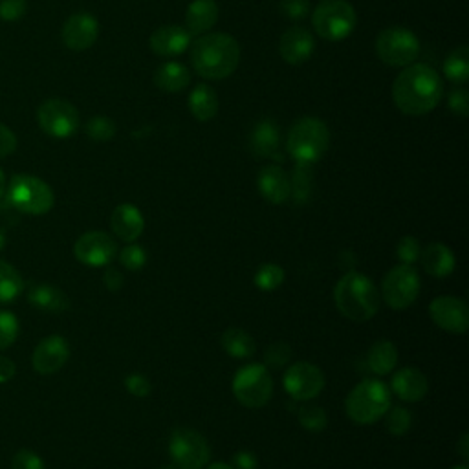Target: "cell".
Segmentation results:
<instances>
[{
    "mask_svg": "<svg viewBox=\"0 0 469 469\" xmlns=\"http://www.w3.org/2000/svg\"><path fill=\"white\" fill-rule=\"evenodd\" d=\"M21 332V323L14 312L0 310V350L10 348Z\"/></svg>",
    "mask_w": 469,
    "mask_h": 469,
    "instance_id": "cell-36",
    "label": "cell"
},
{
    "mask_svg": "<svg viewBox=\"0 0 469 469\" xmlns=\"http://www.w3.org/2000/svg\"><path fill=\"white\" fill-rule=\"evenodd\" d=\"M356 23V10L346 0H321L312 14L316 33L330 42L345 41L354 32Z\"/></svg>",
    "mask_w": 469,
    "mask_h": 469,
    "instance_id": "cell-7",
    "label": "cell"
},
{
    "mask_svg": "<svg viewBox=\"0 0 469 469\" xmlns=\"http://www.w3.org/2000/svg\"><path fill=\"white\" fill-rule=\"evenodd\" d=\"M280 12L290 21H303L310 15V0H280Z\"/></svg>",
    "mask_w": 469,
    "mask_h": 469,
    "instance_id": "cell-39",
    "label": "cell"
},
{
    "mask_svg": "<svg viewBox=\"0 0 469 469\" xmlns=\"http://www.w3.org/2000/svg\"><path fill=\"white\" fill-rule=\"evenodd\" d=\"M250 151L257 158L280 160V129L273 120H261L250 134Z\"/></svg>",
    "mask_w": 469,
    "mask_h": 469,
    "instance_id": "cell-22",
    "label": "cell"
},
{
    "mask_svg": "<svg viewBox=\"0 0 469 469\" xmlns=\"http://www.w3.org/2000/svg\"><path fill=\"white\" fill-rule=\"evenodd\" d=\"M314 50H316L314 35L301 26L286 30L279 41V53L282 57V61L291 67H299L310 61Z\"/></svg>",
    "mask_w": 469,
    "mask_h": 469,
    "instance_id": "cell-18",
    "label": "cell"
},
{
    "mask_svg": "<svg viewBox=\"0 0 469 469\" xmlns=\"http://www.w3.org/2000/svg\"><path fill=\"white\" fill-rule=\"evenodd\" d=\"M234 467L237 469H255L257 467V456L250 451H239L234 455Z\"/></svg>",
    "mask_w": 469,
    "mask_h": 469,
    "instance_id": "cell-48",
    "label": "cell"
},
{
    "mask_svg": "<svg viewBox=\"0 0 469 469\" xmlns=\"http://www.w3.org/2000/svg\"><path fill=\"white\" fill-rule=\"evenodd\" d=\"M6 233L3 231V229H0V252H3L5 250V246H6Z\"/></svg>",
    "mask_w": 469,
    "mask_h": 469,
    "instance_id": "cell-54",
    "label": "cell"
},
{
    "mask_svg": "<svg viewBox=\"0 0 469 469\" xmlns=\"http://www.w3.org/2000/svg\"><path fill=\"white\" fill-rule=\"evenodd\" d=\"M330 145V131L317 117H301L291 125L286 138V151L296 163L319 161Z\"/></svg>",
    "mask_w": 469,
    "mask_h": 469,
    "instance_id": "cell-5",
    "label": "cell"
},
{
    "mask_svg": "<svg viewBox=\"0 0 469 469\" xmlns=\"http://www.w3.org/2000/svg\"><path fill=\"white\" fill-rule=\"evenodd\" d=\"M396 253L403 264H413L420 259L422 246L415 237H403L396 246Z\"/></svg>",
    "mask_w": 469,
    "mask_h": 469,
    "instance_id": "cell-40",
    "label": "cell"
},
{
    "mask_svg": "<svg viewBox=\"0 0 469 469\" xmlns=\"http://www.w3.org/2000/svg\"><path fill=\"white\" fill-rule=\"evenodd\" d=\"M189 48L195 72L211 81L229 78L241 63V46L227 33L200 35Z\"/></svg>",
    "mask_w": 469,
    "mask_h": 469,
    "instance_id": "cell-2",
    "label": "cell"
},
{
    "mask_svg": "<svg viewBox=\"0 0 469 469\" xmlns=\"http://www.w3.org/2000/svg\"><path fill=\"white\" fill-rule=\"evenodd\" d=\"M169 453L179 469H202L211 456L207 440L189 428H180L170 435Z\"/></svg>",
    "mask_w": 469,
    "mask_h": 469,
    "instance_id": "cell-12",
    "label": "cell"
},
{
    "mask_svg": "<svg viewBox=\"0 0 469 469\" xmlns=\"http://www.w3.org/2000/svg\"><path fill=\"white\" fill-rule=\"evenodd\" d=\"M207 469H234V467L229 465V464H225V462H215V464L207 465Z\"/></svg>",
    "mask_w": 469,
    "mask_h": 469,
    "instance_id": "cell-53",
    "label": "cell"
},
{
    "mask_svg": "<svg viewBox=\"0 0 469 469\" xmlns=\"http://www.w3.org/2000/svg\"><path fill=\"white\" fill-rule=\"evenodd\" d=\"M125 389L138 398H145L151 394V382L143 374H129L125 378Z\"/></svg>",
    "mask_w": 469,
    "mask_h": 469,
    "instance_id": "cell-46",
    "label": "cell"
},
{
    "mask_svg": "<svg viewBox=\"0 0 469 469\" xmlns=\"http://www.w3.org/2000/svg\"><path fill=\"white\" fill-rule=\"evenodd\" d=\"M334 303L346 319L365 323L378 314L382 296L369 277L358 271H348L334 288Z\"/></svg>",
    "mask_w": 469,
    "mask_h": 469,
    "instance_id": "cell-3",
    "label": "cell"
},
{
    "mask_svg": "<svg viewBox=\"0 0 469 469\" xmlns=\"http://www.w3.org/2000/svg\"><path fill=\"white\" fill-rule=\"evenodd\" d=\"M444 94L438 72L426 63H413L392 83V101L407 115H426L437 108Z\"/></svg>",
    "mask_w": 469,
    "mask_h": 469,
    "instance_id": "cell-1",
    "label": "cell"
},
{
    "mask_svg": "<svg viewBox=\"0 0 469 469\" xmlns=\"http://www.w3.org/2000/svg\"><path fill=\"white\" fill-rule=\"evenodd\" d=\"M220 99L213 87L198 85L189 94V112L197 122H211L218 114Z\"/></svg>",
    "mask_w": 469,
    "mask_h": 469,
    "instance_id": "cell-28",
    "label": "cell"
},
{
    "mask_svg": "<svg viewBox=\"0 0 469 469\" xmlns=\"http://www.w3.org/2000/svg\"><path fill=\"white\" fill-rule=\"evenodd\" d=\"M103 282L106 284L108 290L117 291V290H120V288L124 286V275H122L120 271H117V270H114V268H108V270L105 271V275H103Z\"/></svg>",
    "mask_w": 469,
    "mask_h": 469,
    "instance_id": "cell-49",
    "label": "cell"
},
{
    "mask_svg": "<svg viewBox=\"0 0 469 469\" xmlns=\"http://www.w3.org/2000/svg\"><path fill=\"white\" fill-rule=\"evenodd\" d=\"M391 409V389L380 380H365L350 391L345 410L352 422L360 426L376 424Z\"/></svg>",
    "mask_w": 469,
    "mask_h": 469,
    "instance_id": "cell-4",
    "label": "cell"
},
{
    "mask_svg": "<svg viewBox=\"0 0 469 469\" xmlns=\"http://www.w3.org/2000/svg\"><path fill=\"white\" fill-rule=\"evenodd\" d=\"M257 188L259 193L262 195L264 200L270 204H284L290 200V176L286 170L279 165H266L261 169L259 179H257Z\"/></svg>",
    "mask_w": 469,
    "mask_h": 469,
    "instance_id": "cell-21",
    "label": "cell"
},
{
    "mask_svg": "<svg viewBox=\"0 0 469 469\" xmlns=\"http://www.w3.org/2000/svg\"><path fill=\"white\" fill-rule=\"evenodd\" d=\"M70 358V345L63 336H48L33 350L32 367L37 374L51 376L61 371Z\"/></svg>",
    "mask_w": 469,
    "mask_h": 469,
    "instance_id": "cell-15",
    "label": "cell"
},
{
    "mask_svg": "<svg viewBox=\"0 0 469 469\" xmlns=\"http://www.w3.org/2000/svg\"><path fill=\"white\" fill-rule=\"evenodd\" d=\"M467 446H469V437H467V433H464L462 438H460V444H458V453H460L464 462L469 458V447Z\"/></svg>",
    "mask_w": 469,
    "mask_h": 469,
    "instance_id": "cell-51",
    "label": "cell"
},
{
    "mask_svg": "<svg viewBox=\"0 0 469 469\" xmlns=\"http://www.w3.org/2000/svg\"><path fill=\"white\" fill-rule=\"evenodd\" d=\"M444 76L455 83L464 85L469 79V48L458 46L444 61Z\"/></svg>",
    "mask_w": 469,
    "mask_h": 469,
    "instance_id": "cell-33",
    "label": "cell"
},
{
    "mask_svg": "<svg viewBox=\"0 0 469 469\" xmlns=\"http://www.w3.org/2000/svg\"><path fill=\"white\" fill-rule=\"evenodd\" d=\"M413 424V417L403 407H391L387 410V429L394 437H403Z\"/></svg>",
    "mask_w": 469,
    "mask_h": 469,
    "instance_id": "cell-38",
    "label": "cell"
},
{
    "mask_svg": "<svg viewBox=\"0 0 469 469\" xmlns=\"http://www.w3.org/2000/svg\"><path fill=\"white\" fill-rule=\"evenodd\" d=\"M429 316L438 328L449 334H465V330L469 328V308L465 301L453 296L433 299L429 307Z\"/></svg>",
    "mask_w": 469,
    "mask_h": 469,
    "instance_id": "cell-16",
    "label": "cell"
},
{
    "mask_svg": "<svg viewBox=\"0 0 469 469\" xmlns=\"http://www.w3.org/2000/svg\"><path fill=\"white\" fill-rule=\"evenodd\" d=\"M85 133L94 142H108L115 136V124L108 115H94L85 125Z\"/></svg>",
    "mask_w": 469,
    "mask_h": 469,
    "instance_id": "cell-37",
    "label": "cell"
},
{
    "mask_svg": "<svg viewBox=\"0 0 469 469\" xmlns=\"http://www.w3.org/2000/svg\"><path fill=\"white\" fill-rule=\"evenodd\" d=\"M420 293V275L410 264L392 268L382 284V298L392 310H405Z\"/></svg>",
    "mask_w": 469,
    "mask_h": 469,
    "instance_id": "cell-10",
    "label": "cell"
},
{
    "mask_svg": "<svg viewBox=\"0 0 469 469\" xmlns=\"http://www.w3.org/2000/svg\"><path fill=\"white\" fill-rule=\"evenodd\" d=\"M99 37V23L92 14L79 12L69 17L63 26V42L72 51H85L96 44Z\"/></svg>",
    "mask_w": 469,
    "mask_h": 469,
    "instance_id": "cell-17",
    "label": "cell"
},
{
    "mask_svg": "<svg viewBox=\"0 0 469 469\" xmlns=\"http://www.w3.org/2000/svg\"><path fill=\"white\" fill-rule=\"evenodd\" d=\"M391 389L403 401H420L426 398L429 383L422 371L415 367H405L392 376Z\"/></svg>",
    "mask_w": 469,
    "mask_h": 469,
    "instance_id": "cell-23",
    "label": "cell"
},
{
    "mask_svg": "<svg viewBox=\"0 0 469 469\" xmlns=\"http://www.w3.org/2000/svg\"><path fill=\"white\" fill-rule=\"evenodd\" d=\"M6 188H8V180H6V174L5 170L0 169V198L6 195Z\"/></svg>",
    "mask_w": 469,
    "mask_h": 469,
    "instance_id": "cell-52",
    "label": "cell"
},
{
    "mask_svg": "<svg viewBox=\"0 0 469 469\" xmlns=\"http://www.w3.org/2000/svg\"><path fill=\"white\" fill-rule=\"evenodd\" d=\"M231 387L239 403L250 409L264 407L273 396V378L261 363L243 367L234 374Z\"/></svg>",
    "mask_w": 469,
    "mask_h": 469,
    "instance_id": "cell-9",
    "label": "cell"
},
{
    "mask_svg": "<svg viewBox=\"0 0 469 469\" xmlns=\"http://www.w3.org/2000/svg\"><path fill=\"white\" fill-rule=\"evenodd\" d=\"M110 227L117 239L133 244L136 243L145 229V218L142 211L133 204H122L112 211Z\"/></svg>",
    "mask_w": 469,
    "mask_h": 469,
    "instance_id": "cell-19",
    "label": "cell"
},
{
    "mask_svg": "<svg viewBox=\"0 0 469 469\" xmlns=\"http://www.w3.org/2000/svg\"><path fill=\"white\" fill-rule=\"evenodd\" d=\"M28 303L41 310V312H48V314H61L65 310H69L70 301L69 296L53 284L48 282H41V284H33L28 290Z\"/></svg>",
    "mask_w": 469,
    "mask_h": 469,
    "instance_id": "cell-25",
    "label": "cell"
},
{
    "mask_svg": "<svg viewBox=\"0 0 469 469\" xmlns=\"http://www.w3.org/2000/svg\"><path fill=\"white\" fill-rule=\"evenodd\" d=\"M120 262L124 264V268H127L131 271H138V270H142L145 266L147 253L138 244H129L125 250H122Z\"/></svg>",
    "mask_w": 469,
    "mask_h": 469,
    "instance_id": "cell-42",
    "label": "cell"
},
{
    "mask_svg": "<svg viewBox=\"0 0 469 469\" xmlns=\"http://www.w3.org/2000/svg\"><path fill=\"white\" fill-rule=\"evenodd\" d=\"M12 469H46V465L32 449H19L12 458Z\"/></svg>",
    "mask_w": 469,
    "mask_h": 469,
    "instance_id": "cell-43",
    "label": "cell"
},
{
    "mask_svg": "<svg viewBox=\"0 0 469 469\" xmlns=\"http://www.w3.org/2000/svg\"><path fill=\"white\" fill-rule=\"evenodd\" d=\"M154 83L160 90L169 92V94H176L182 92L189 87L191 83V72L186 65L176 63V61H169L165 65H161L156 74H154Z\"/></svg>",
    "mask_w": 469,
    "mask_h": 469,
    "instance_id": "cell-27",
    "label": "cell"
},
{
    "mask_svg": "<svg viewBox=\"0 0 469 469\" xmlns=\"http://www.w3.org/2000/svg\"><path fill=\"white\" fill-rule=\"evenodd\" d=\"M220 8L216 0H193L186 12V30L191 37H200L209 33L218 23Z\"/></svg>",
    "mask_w": 469,
    "mask_h": 469,
    "instance_id": "cell-24",
    "label": "cell"
},
{
    "mask_svg": "<svg viewBox=\"0 0 469 469\" xmlns=\"http://www.w3.org/2000/svg\"><path fill=\"white\" fill-rule=\"evenodd\" d=\"M6 193L10 204L24 215H46L48 211H51L55 204V195L51 188L44 180L32 174L12 176Z\"/></svg>",
    "mask_w": 469,
    "mask_h": 469,
    "instance_id": "cell-6",
    "label": "cell"
},
{
    "mask_svg": "<svg viewBox=\"0 0 469 469\" xmlns=\"http://www.w3.org/2000/svg\"><path fill=\"white\" fill-rule=\"evenodd\" d=\"M15 372H17L15 363H14L12 360L5 358V356H0V385L8 383L10 380H14Z\"/></svg>",
    "mask_w": 469,
    "mask_h": 469,
    "instance_id": "cell-50",
    "label": "cell"
},
{
    "mask_svg": "<svg viewBox=\"0 0 469 469\" xmlns=\"http://www.w3.org/2000/svg\"><path fill=\"white\" fill-rule=\"evenodd\" d=\"M28 0H0V21L15 23L26 15Z\"/></svg>",
    "mask_w": 469,
    "mask_h": 469,
    "instance_id": "cell-41",
    "label": "cell"
},
{
    "mask_svg": "<svg viewBox=\"0 0 469 469\" xmlns=\"http://www.w3.org/2000/svg\"><path fill=\"white\" fill-rule=\"evenodd\" d=\"M222 348L231 358L246 360L255 354V339L243 328H227L220 337Z\"/></svg>",
    "mask_w": 469,
    "mask_h": 469,
    "instance_id": "cell-30",
    "label": "cell"
},
{
    "mask_svg": "<svg viewBox=\"0 0 469 469\" xmlns=\"http://www.w3.org/2000/svg\"><path fill=\"white\" fill-rule=\"evenodd\" d=\"M17 151V136L6 125H0V160Z\"/></svg>",
    "mask_w": 469,
    "mask_h": 469,
    "instance_id": "cell-47",
    "label": "cell"
},
{
    "mask_svg": "<svg viewBox=\"0 0 469 469\" xmlns=\"http://www.w3.org/2000/svg\"><path fill=\"white\" fill-rule=\"evenodd\" d=\"M447 105H449L451 112H455L458 117H467V112H469V94H467V90L462 88V87L453 88L449 92Z\"/></svg>",
    "mask_w": 469,
    "mask_h": 469,
    "instance_id": "cell-44",
    "label": "cell"
},
{
    "mask_svg": "<svg viewBox=\"0 0 469 469\" xmlns=\"http://www.w3.org/2000/svg\"><path fill=\"white\" fill-rule=\"evenodd\" d=\"M290 198L293 197L296 204L301 206L310 200L314 189V169L310 163H296V169L290 176Z\"/></svg>",
    "mask_w": 469,
    "mask_h": 469,
    "instance_id": "cell-32",
    "label": "cell"
},
{
    "mask_svg": "<svg viewBox=\"0 0 469 469\" xmlns=\"http://www.w3.org/2000/svg\"><path fill=\"white\" fill-rule=\"evenodd\" d=\"M367 363L376 376L391 374L398 363V348L394 346L392 341L387 339L376 341L369 350Z\"/></svg>",
    "mask_w": 469,
    "mask_h": 469,
    "instance_id": "cell-29",
    "label": "cell"
},
{
    "mask_svg": "<svg viewBox=\"0 0 469 469\" xmlns=\"http://www.w3.org/2000/svg\"><path fill=\"white\" fill-rule=\"evenodd\" d=\"M376 53L382 63L387 67L405 69L413 65L420 55L418 37L401 26H392L383 30L376 39Z\"/></svg>",
    "mask_w": 469,
    "mask_h": 469,
    "instance_id": "cell-8",
    "label": "cell"
},
{
    "mask_svg": "<svg viewBox=\"0 0 469 469\" xmlns=\"http://www.w3.org/2000/svg\"><path fill=\"white\" fill-rule=\"evenodd\" d=\"M420 261L426 273L437 279L449 277L455 270V255L442 243H431L429 246H426L420 253Z\"/></svg>",
    "mask_w": 469,
    "mask_h": 469,
    "instance_id": "cell-26",
    "label": "cell"
},
{
    "mask_svg": "<svg viewBox=\"0 0 469 469\" xmlns=\"http://www.w3.org/2000/svg\"><path fill=\"white\" fill-rule=\"evenodd\" d=\"M284 389L293 400L310 401L325 389V374L314 363L298 362L286 371Z\"/></svg>",
    "mask_w": 469,
    "mask_h": 469,
    "instance_id": "cell-13",
    "label": "cell"
},
{
    "mask_svg": "<svg viewBox=\"0 0 469 469\" xmlns=\"http://www.w3.org/2000/svg\"><path fill=\"white\" fill-rule=\"evenodd\" d=\"M451 469H467V465L462 464V465H455V467H451Z\"/></svg>",
    "mask_w": 469,
    "mask_h": 469,
    "instance_id": "cell-55",
    "label": "cell"
},
{
    "mask_svg": "<svg viewBox=\"0 0 469 469\" xmlns=\"http://www.w3.org/2000/svg\"><path fill=\"white\" fill-rule=\"evenodd\" d=\"M74 255L81 264L99 268L115 259L117 244L112 234L105 231H88L76 241Z\"/></svg>",
    "mask_w": 469,
    "mask_h": 469,
    "instance_id": "cell-14",
    "label": "cell"
},
{
    "mask_svg": "<svg viewBox=\"0 0 469 469\" xmlns=\"http://www.w3.org/2000/svg\"><path fill=\"white\" fill-rule=\"evenodd\" d=\"M299 422L307 431L321 433L326 428L328 418H326V413H325L323 407H319L316 403H305L299 409Z\"/></svg>",
    "mask_w": 469,
    "mask_h": 469,
    "instance_id": "cell-34",
    "label": "cell"
},
{
    "mask_svg": "<svg viewBox=\"0 0 469 469\" xmlns=\"http://www.w3.org/2000/svg\"><path fill=\"white\" fill-rule=\"evenodd\" d=\"M191 39L184 26H161L152 32L149 46L158 57H176L189 50Z\"/></svg>",
    "mask_w": 469,
    "mask_h": 469,
    "instance_id": "cell-20",
    "label": "cell"
},
{
    "mask_svg": "<svg viewBox=\"0 0 469 469\" xmlns=\"http://www.w3.org/2000/svg\"><path fill=\"white\" fill-rule=\"evenodd\" d=\"M291 358V348L286 343H273L266 350V363L271 367H282Z\"/></svg>",
    "mask_w": 469,
    "mask_h": 469,
    "instance_id": "cell-45",
    "label": "cell"
},
{
    "mask_svg": "<svg viewBox=\"0 0 469 469\" xmlns=\"http://www.w3.org/2000/svg\"><path fill=\"white\" fill-rule=\"evenodd\" d=\"M24 290V279L8 261L0 259V305L15 303Z\"/></svg>",
    "mask_w": 469,
    "mask_h": 469,
    "instance_id": "cell-31",
    "label": "cell"
},
{
    "mask_svg": "<svg viewBox=\"0 0 469 469\" xmlns=\"http://www.w3.org/2000/svg\"><path fill=\"white\" fill-rule=\"evenodd\" d=\"M284 282V270L279 264H262L255 273V286L262 291H273Z\"/></svg>",
    "mask_w": 469,
    "mask_h": 469,
    "instance_id": "cell-35",
    "label": "cell"
},
{
    "mask_svg": "<svg viewBox=\"0 0 469 469\" xmlns=\"http://www.w3.org/2000/svg\"><path fill=\"white\" fill-rule=\"evenodd\" d=\"M79 112L65 99H46L37 110V124L44 134L67 140L79 129Z\"/></svg>",
    "mask_w": 469,
    "mask_h": 469,
    "instance_id": "cell-11",
    "label": "cell"
}]
</instances>
